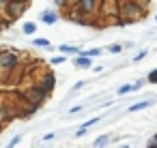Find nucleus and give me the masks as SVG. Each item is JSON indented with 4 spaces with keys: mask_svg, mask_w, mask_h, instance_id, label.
<instances>
[{
    "mask_svg": "<svg viewBox=\"0 0 157 148\" xmlns=\"http://www.w3.org/2000/svg\"><path fill=\"white\" fill-rule=\"evenodd\" d=\"M144 13H146V7L136 2V0H121L118 2V20H123V24L140 22Z\"/></svg>",
    "mask_w": 157,
    "mask_h": 148,
    "instance_id": "obj_1",
    "label": "nucleus"
},
{
    "mask_svg": "<svg viewBox=\"0 0 157 148\" xmlns=\"http://www.w3.org/2000/svg\"><path fill=\"white\" fill-rule=\"evenodd\" d=\"M28 7H30V0H9L7 7H5V11H2V15L9 22H15V20H20L28 11Z\"/></svg>",
    "mask_w": 157,
    "mask_h": 148,
    "instance_id": "obj_2",
    "label": "nucleus"
},
{
    "mask_svg": "<svg viewBox=\"0 0 157 148\" xmlns=\"http://www.w3.org/2000/svg\"><path fill=\"white\" fill-rule=\"evenodd\" d=\"M20 62V54L13 52V50H5L0 52V71L2 73H11Z\"/></svg>",
    "mask_w": 157,
    "mask_h": 148,
    "instance_id": "obj_3",
    "label": "nucleus"
},
{
    "mask_svg": "<svg viewBox=\"0 0 157 148\" xmlns=\"http://www.w3.org/2000/svg\"><path fill=\"white\" fill-rule=\"evenodd\" d=\"M99 0H78L75 2V9L82 13V15H86V17H90L93 13H99Z\"/></svg>",
    "mask_w": 157,
    "mask_h": 148,
    "instance_id": "obj_4",
    "label": "nucleus"
},
{
    "mask_svg": "<svg viewBox=\"0 0 157 148\" xmlns=\"http://www.w3.org/2000/svg\"><path fill=\"white\" fill-rule=\"evenodd\" d=\"M58 20H60V13H58L56 9H43V11L39 13V22L45 24V26H54Z\"/></svg>",
    "mask_w": 157,
    "mask_h": 148,
    "instance_id": "obj_5",
    "label": "nucleus"
},
{
    "mask_svg": "<svg viewBox=\"0 0 157 148\" xmlns=\"http://www.w3.org/2000/svg\"><path fill=\"white\" fill-rule=\"evenodd\" d=\"M73 67H75V69H90V67H93V58L82 56V54H75V58H73Z\"/></svg>",
    "mask_w": 157,
    "mask_h": 148,
    "instance_id": "obj_6",
    "label": "nucleus"
},
{
    "mask_svg": "<svg viewBox=\"0 0 157 148\" xmlns=\"http://www.w3.org/2000/svg\"><path fill=\"white\" fill-rule=\"evenodd\" d=\"M39 84H41L50 94H52V90H54V86H56V77H54V73H52V71H50V73H45V75L41 77V82H39Z\"/></svg>",
    "mask_w": 157,
    "mask_h": 148,
    "instance_id": "obj_7",
    "label": "nucleus"
},
{
    "mask_svg": "<svg viewBox=\"0 0 157 148\" xmlns=\"http://www.w3.org/2000/svg\"><path fill=\"white\" fill-rule=\"evenodd\" d=\"M22 32H24L26 37H33V35L37 32V22H24V26H22Z\"/></svg>",
    "mask_w": 157,
    "mask_h": 148,
    "instance_id": "obj_8",
    "label": "nucleus"
},
{
    "mask_svg": "<svg viewBox=\"0 0 157 148\" xmlns=\"http://www.w3.org/2000/svg\"><path fill=\"white\" fill-rule=\"evenodd\" d=\"M80 54L82 56H88V58H97V56L103 54V50L101 47H88V50H80Z\"/></svg>",
    "mask_w": 157,
    "mask_h": 148,
    "instance_id": "obj_9",
    "label": "nucleus"
},
{
    "mask_svg": "<svg viewBox=\"0 0 157 148\" xmlns=\"http://www.w3.org/2000/svg\"><path fill=\"white\" fill-rule=\"evenodd\" d=\"M148 105H151V101H146V99H144V101H138V103L129 105V109H127V112H129V114H133V112H142V109H146Z\"/></svg>",
    "mask_w": 157,
    "mask_h": 148,
    "instance_id": "obj_10",
    "label": "nucleus"
},
{
    "mask_svg": "<svg viewBox=\"0 0 157 148\" xmlns=\"http://www.w3.org/2000/svg\"><path fill=\"white\" fill-rule=\"evenodd\" d=\"M33 45H35V47H43V50H52V43H50L48 39H43V37L33 39Z\"/></svg>",
    "mask_w": 157,
    "mask_h": 148,
    "instance_id": "obj_11",
    "label": "nucleus"
},
{
    "mask_svg": "<svg viewBox=\"0 0 157 148\" xmlns=\"http://www.w3.org/2000/svg\"><path fill=\"white\" fill-rule=\"evenodd\" d=\"M58 52H63V54H80V47H78V45H67V43H63V45H58Z\"/></svg>",
    "mask_w": 157,
    "mask_h": 148,
    "instance_id": "obj_12",
    "label": "nucleus"
},
{
    "mask_svg": "<svg viewBox=\"0 0 157 148\" xmlns=\"http://www.w3.org/2000/svg\"><path fill=\"white\" fill-rule=\"evenodd\" d=\"M110 142H112V137H110V135H99L97 139H93V146H95V148H99V146H108Z\"/></svg>",
    "mask_w": 157,
    "mask_h": 148,
    "instance_id": "obj_13",
    "label": "nucleus"
},
{
    "mask_svg": "<svg viewBox=\"0 0 157 148\" xmlns=\"http://www.w3.org/2000/svg\"><path fill=\"white\" fill-rule=\"evenodd\" d=\"M129 92H136V88H133V84H123L118 90H116V94H129Z\"/></svg>",
    "mask_w": 157,
    "mask_h": 148,
    "instance_id": "obj_14",
    "label": "nucleus"
},
{
    "mask_svg": "<svg viewBox=\"0 0 157 148\" xmlns=\"http://www.w3.org/2000/svg\"><path fill=\"white\" fill-rule=\"evenodd\" d=\"M99 120H101L99 116H95V118H88L86 122H82V127H84V129H90V127H95V124H97Z\"/></svg>",
    "mask_w": 157,
    "mask_h": 148,
    "instance_id": "obj_15",
    "label": "nucleus"
},
{
    "mask_svg": "<svg viewBox=\"0 0 157 148\" xmlns=\"http://www.w3.org/2000/svg\"><path fill=\"white\" fill-rule=\"evenodd\" d=\"M22 137H24L22 133H17V135H13V137L9 139V144H7V146H9V148H13V146H17V144L22 142Z\"/></svg>",
    "mask_w": 157,
    "mask_h": 148,
    "instance_id": "obj_16",
    "label": "nucleus"
},
{
    "mask_svg": "<svg viewBox=\"0 0 157 148\" xmlns=\"http://www.w3.org/2000/svg\"><path fill=\"white\" fill-rule=\"evenodd\" d=\"M65 60H67V56H54V58L50 60V65H52V67H56V65H63Z\"/></svg>",
    "mask_w": 157,
    "mask_h": 148,
    "instance_id": "obj_17",
    "label": "nucleus"
},
{
    "mask_svg": "<svg viewBox=\"0 0 157 148\" xmlns=\"http://www.w3.org/2000/svg\"><path fill=\"white\" fill-rule=\"evenodd\" d=\"M146 82H148V84H157V69H153V71L146 75Z\"/></svg>",
    "mask_w": 157,
    "mask_h": 148,
    "instance_id": "obj_18",
    "label": "nucleus"
},
{
    "mask_svg": "<svg viewBox=\"0 0 157 148\" xmlns=\"http://www.w3.org/2000/svg\"><path fill=\"white\" fill-rule=\"evenodd\" d=\"M54 5H56V9H60V11H67V9H69L67 0H54Z\"/></svg>",
    "mask_w": 157,
    "mask_h": 148,
    "instance_id": "obj_19",
    "label": "nucleus"
},
{
    "mask_svg": "<svg viewBox=\"0 0 157 148\" xmlns=\"http://www.w3.org/2000/svg\"><path fill=\"white\" fill-rule=\"evenodd\" d=\"M146 54H148L146 50H140V52L133 56V62H140V60H144V58H146Z\"/></svg>",
    "mask_w": 157,
    "mask_h": 148,
    "instance_id": "obj_20",
    "label": "nucleus"
},
{
    "mask_svg": "<svg viewBox=\"0 0 157 148\" xmlns=\"http://www.w3.org/2000/svg\"><path fill=\"white\" fill-rule=\"evenodd\" d=\"M121 50H123V45H121V43H114V45H110V47H108V52H110V54H118Z\"/></svg>",
    "mask_w": 157,
    "mask_h": 148,
    "instance_id": "obj_21",
    "label": "nucleus"
},
{
    "mask_svg": "<svg viewBox=\"0 0 157 148\" xmlns=\"http://www.w3.org/2000/svg\"><path fill=\"white\" fill-rule=\"evenodd\" d=\"M52 139H56V133H45V135L41 137V142H43V144H50Z\"/></svg>",
    "mask_w": 157,
    "mask_h": 148,
    "instance_id": "obj_22",
    "label": "nucleus"
},
{
    "mask_svg": "<svg viewBox=\"0 0 157 148\" xmlns=\"http://www.w3.org/2000/svg\"><path fill=\"white\" fill-rule=\"evenodd\" d=\"M146 146H151V148H157V133H155V135L148 139V144H146Z\"/></svg>",
    "mask_w": 157,
    "mask_h": 148,
    "instance_id": "obj_23",
    "label": "nucleus"
},
{
    "mask_svg": "<svg viewBox=\"0 0 157 148\" xmlns=\"http://www.w3.org/2000/svg\"><path fill=\"white\" fill-rule=\"evenodd\" d=\"M86 131H88V129H84V127H80V129L75 131V137H84V135H86Z\"/></svg>",
    "mask_w": 157,
    "mask_h": 148,
    "instance_id": "obj_24",
    "label": "nucleus"
},
{
    "mask_svg": "<svg viewBox=\"0 0 157 148\" xmlns=\"http://www.w3.org/2000/svg\"><path fill=\"white\" fill-rule=\"evenodd\" d=\"M84 86H86V82H84V80H80V82H75L73 90H80V88H84Z\"/></svg>",
    "mask_w": 157,
    "mask_h": 148,
    "instance_id": "obj_25",
    "label": "nucleus"
},
{
    "mask_svg": "<svg viewBox=\"0 0 157 148\" xmlns=\"http://www.w3.org/2000/svg\"><path fill=\"white\" fill-rule=\"evenodd\" d=\"M144 82H146V80H142V77H140V80H138V82H136V84H133V88H136V90H140V88H142V84H144Z\"/></svg>",
    "mask_w": 157,
    "mask_h": 148,
    "instance_id": "obj_26",
    "label": "nucleus"
},
{
    "mask_svg": "<svg viewBox=\"0 0 157 148\" xmlns=\"http://www.w3.org/2000/svg\"><path fill=\"white\" fill-rule=\"evenodd\" d=\"M78 112H82V105H73V107L69 109V114H78Z\"/></svg>",
    "mask_w": 157,
    "mask_h": 148,
    "instance_id": "obj_27",
    "label": "nucleus"
},
{
    "mask_svg": "<svg viewBox=\"0 0 157 148\" xmlns=\"http://www.w3.org/2000/svg\"><path fill=\"white\" fill-rule=\"evenodd\" d=\"M7 2H9V0H0V15H2V11H5V7H7Z\"/></svg>",
    "mask_w": 157,
    "mask_h": 148,
    "instance_id": "obj_28",
    "label": "nucleus"
},
{
    "mask_svg": "<svg viewBox=\"0 0 157 148\" xmlns=\"http://www.w3.org/2000/svg\"><path fill=\"white\" fill-rule=\"evenodd\" d=\"M90 69H93V73H101L103 71V67H90Z\"/></svg>",
    "mask_w": 157,
    "mask_h": 148,
    "instance_id": "obj_29",
    "label": "nucleus"
},
{
    "mask_svg": "<svg viewBox=\"0 0 157 148\" xmlns=\"http://www.w3.org/2000/svg\"><path fill=\"white\" fill-rule=\"evenodd\" d=\"M75 2H78V0H67V5H69V7H75Z\"/></svg>",
    "mask_w": 157,
    "mask_h": 148,
    "instance_id": "obj_30",
    "label": "nucleus"
},
{
    "mask_svg": "<svg viewBox=\"0 0 157 148\" xmlns=\"http://www.w3.org/2000/svg\"><path fill=\"white\" fill-rule=\"evenodd\" d=\"M155 22H157V15H155Z\"/></svg>",
    "mask_w": 157,
    "mask_h": 148,
    "instance_id": "obj_31",
    "label": "nucleus"
}]
</instances>
